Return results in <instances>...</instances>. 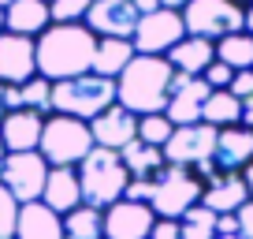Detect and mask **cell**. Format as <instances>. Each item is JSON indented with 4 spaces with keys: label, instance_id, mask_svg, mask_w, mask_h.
Wrapping results in <instances>:
<instances>
[{
    "label": "cell",
    "instance_id": "cell-44",
    "mask_svg": "<svg viewBox=\"0 0 253 239\" xmlns=\"http://www.w3.org/2000/svg\"><path fill=\"white\" fill-rule=\"evenodd\" d=\"M4 112L8 109H4V82H0V116H4Z\"/></svg>",
    "mask_w": 253,
    "mask_h": 239
},
{
    "label": "cell",
    "instance_id": "cell-30",
    "mask_svg": "<svg viewBox=\"0 0 253 239\" xmlns=\"http://www.w3.org/2000/svg\"><path fill=\"white\" fill-rule=\"evenodd\" d=\"M175 123L164 116V112H149V116H138V142L145 146H160L164 150V142L171 138Z\"/></svg>",
    "mask_w": 253,
    "mask_h": 239
},
{
    "label": "cell",
    "instance_id": "cell-7",
    "mask_svg": "<svg viewBox=\"0 0 253 239\" xmlns=\"http://www.w3.org/2000/svg\"><path fill=\"white\" fill-rule=\"evenodd\" d=\"M182 23L186 34L205 41H220L227 34L246 30V8L235 0H190L182 8Z\"/></svg>",
    "mask_w": 253,
    "mask_h": 239
},
{
    "label": "cell",
    "instance_id": "cell-27",
    "mask_svg": "<svg viewBox=\"0 0 253 239\" xmlns=\"http://www.w3.org/2000/svg\"><path fill=\"white\" fill-rule=\"evenodd\" d=\"M216 60H223L231 71H246V67H253V34L238 30V34L220 38V41H216Z\"/></svg>",
    "mask_w": 253,
    "mask_h": 239
},
{
    "label": "cell",
    "instance_id": "cell-20",
    "mask_svg": "<svg viewBox=\"0 0 253 239\" xmlns=\"http://www.w3.org/2000/svg\"><path fill=\"white\" fill-rule=\"evenodd\" d=\"M52 26V11L48 0H15L4 8V30L23 34V38H41Z\"/></svg>",
    "mask_w": 253,
    "mask_h": 239
},
{
    "label": "cell",
    "instance_id": "cell-36",
    "mask_svg": "<svg viewBox=\"0 0 253 239\" xmlns=\"http://www.w3.org/2000/svg\"><path fill=\"white\" fill-rule=\"evenodd\" d=\"M149 239H182V232H179V221H168V217H157V224H153Z\"/></svg>",
    "mask_w": 253,
    "mask_h": 239
},
{
    "label": "cell",
    "instance_id": "cell-15",
    "mask_svg": "<svg viewBox=\"0 0 253 239\" xmlns=\"http://www.w3.org/2000/svg\"><path fill=\"white\" fill-rule=\"evenodd\" d=\"M41 131H45V116L34 112V109H11V112L0 116V142H4L8 153L38 150Z\"/></svg>",
    "mask_w": 253,
    "mask_h": 239
},
{
    "label": "cell",
    "instance_id": "cell-11",
    "mask_svg": "<svg viewBox=\"0 0 253 239\" xmlns=\"http://www.w3.org/2000/svg\"><path fill=\"white\" fill-rule=\"evenodd\" d=\"M209 94H212V86H209L201 75H179L175 71L164 116L171 120L175 127H182V123H201V109H205Z\"/></svg>",
    "mask_w": 253,
    "mask_h": 239
},
{
    "label": "cell",
    "instance_id": "cell-34",
    "mask_svg": "<svg viewBox=\"0 0 253 239\" xmlns=\"http://www.w3.org/2000/svg\"><path fill=\"white\" fill-rule=\"evenodd\" d=\"M231 94L238 97V101H246V97H253V67H246V71H235V79H231Z\"/></svg>",
    "mask_w": 253,
    "mask_h": 239
},
{
    "label": "cell",
    "instance_id": "cell-38",
    "mask_svg": "<svg viewBox=\"0 0 253 239\" xmlns=\"http://www.w3.org/2000/svg\"><path fill=\"white\" fill-rule=\"evenodd\" d=\"M216 236H238V217L235 213H220L216 217Z\"/></svg>",
    "mask_w": 253,
    "mask_h": 239
},
{
    "label": "cell",
    "instance_id": "cell-3",
    "mask_svg": "<svg viewBox=\"0 0 253 239\" xmlns=\"http://www.w3.org/2000/svg\"><path fill=\"white\" fill-rule=\"evenodd\" d=\"M79 183H82V202H86V206L108 209L112 202L123 198L126 183H130V172H126L119 150L93 146V150L79 161Z\"/></svg>",
    "mask_w": 253,
    "mask_h": 239
},
{
    "label": "cell",
    "instance_id": "cell-28",
    "mask_svg": "<svg viewBox=\"0 0 253 239\" xmlns=\"http://www.w3.org/2000/svg\"><path fill=\"white\" fill-rule=\"evenodd\" d=\"M216 217H220V213L205 209L201 202H198L194 209H186V213L179 217V232H182V239H216Z\"/></svg>",
    "mask_w": 253,
    "mask_h": 239
},
{
    "label": "cell",
    "instance_id": "cell-39",
    "mask_svg": "<svg viewBox=\"0 0 253 239\" xmlns=\"http://www.w3.org/2000/svg\"><path fill=\"white\" fill-rule=\"evenodd\" d=\"M130 4L138 8V15H149V11H157V8H160V0H130Z\"/></svg>",
    "mask_w": 253,
    "mask_h": 239
},
{
    "label": "cell",
    "instance_id": "cell-47",
    "mask_svg": "<svg viewBox=\"0 0 253 239\" xmlns=\"http://www.w3.org/2000/svg\"><path fill=\"white\" fill-rule=\"evenodd\" d=\"M216 239H242V236H216Z\"/></svg>",
    "mask_w": 253,
    "mask_h": 239
},
{
    "label": "cell",
    "instance_id": "cell-32",
    "mask_svg": "<svg viewBox=\"0 0 253 239\" xmlns=\"http://www.w3.org/2000/svg\"><path fill=\"white\" fill-rule=\"evenodd\" d=\"M15 224H19V202L0 183V239H15Z\"/></svg>",
    "mask_w": 253,
    "mask_h": 239
},
{
    "label": "cell",
    "instance_id": "cell-40",
    "mask_svg": "<svg viewBox=\"0 0 253 239\" xmlns=\"http://www.w3.org/2000/svg\"><path fill=\"white\" fill-rule=\"evenodd\" d=\"M242 127H253V97L242 101Z\"/></svg>",
    "mask_w": 253,
    "mask_h": 239
},
{
    "label": "cell",
    "instance_id": "cell-49",
    "mask_svg": "<svg viewBox=\"0 0 253 239\" xmlns=\"http://www.w3.org/2000/svg\"><path fill=\"white\" fill-rule=\"evenodd\" d=\"M235 4H253V0H235Z\"/></svg>",
    "mask_w": 253,
    "mask_h": 239
},
{
    "label": "cell",
    "instance_id": "cell-17",
    "mask_svg": "<svg viewBox=\"0 0 253 239\" xmlns=\"http://www.w3.org/2000/svg\"><path fill=\"white\" fill-rule=\"evenodd\" d=\"M253 161V127H220L216 135V153H212V165L216 172H238Z\"/></svg>",
    "mask_w": 253,
    "mask_h": 239
},
{
    "label": "cell",
    "instance_id": "cell-14",
    "mask_svg": "<svg viewBox=\"0 0 253 239\" xmlns=\"http://www.w3.org/2000/svg\"><path fill=\"white\" fill-rule=\"evenodd\" d=\"M138 19L142 15L130 0H93L86 11V26L97 38H134Z\"/></svg>",
    "mask_w": 253,
    "mask_h": 239
},
{
    "label": "cell",
    "instance_id": "cell-26",
    "mask_svg": "<svg viewBox=\"0 0 253 239\" xmlns=\"http://www.w3.org/2000/svg\"><path fill=\"white\" fill-rule=\"evenodd\" d=\"M63 236L67 239H104V209L97 206H75L63 213Z\"/></svg>",
    "mask_w": 253,
    "mask_h": 239
},
{
    "label": "cell",
    "instance_id": "cell-33",
    "mask_svg": "<svg viewBox=\"0 0 253 239\" xmlns=\"http://www.w3.org/2000/svg\"><path fill=\"white\" fill-rule=\"evenodd\" d=\"M201 79H205L212 90H227V86H231V79H235V71H231L223 60H212V64L201 71Z\"/></svg>",
    "mask_w": 253,
    "mask_h": 239
},
{
    "label": "cell",
    "instance_id": "cell-48",
    "mask_svg": "<svg viewBox=\"0 0 253 239\" xmlns=\"http://www.w3.org/2000/svg\"><path fill=\"white\" fill-rule=\"evenodd\" d=\"M0 34H4V11H0Z\"/></svg>",
    "mask_w": 253,
    "mask_h": 239
},
{
    "label": "cell",
    "instance_id": "cell-41",
    "mask_svg": "<svg viewBox=\"0 0 253 239\" xmlns=\"http://www.w3.org/2000/svg\"><path fill=\"white\" fill-rule=\"evenodd\" d=\"M242 179H246V191H250V198H253V161L242 168Z\"/></svg>",
    "mask_w": 253,
    "mask_h": 239
},
{
    "label": "cell",
    "instance_id": "cell-13",
    "mask_svg": "<svg viewBox=\"0 0 253 239\" xmlns=\"http://www.w3.org/2000/svg\"><path fill=\"white\" fill-rule=\"evenodd\" d=\"M34 75H38V38L4 30L0 34V82L23 86Z\"/></svg>",
    "mask_w": 253,
    "mask_h": 239
},
{
    "label": "cell",
    "instance_id": "cell-10",
    "mask_svg": "<svg viewBox=\"0 0 253 239\" xmlns=\"http://www.w3.org/2000/svg\"><path fill=\"white\" fill-rule=\"evenodd\" d=\"M216 135L220 131L209 127V123H182L164 142V161L168 165H182V168H198L201 161H212Z\"/></svg>",
    "mask_w": 253,
    "mask_h": 239
},
{
    "label": "cell",
    "instance_id": "cell-5",
    "mask_svg": "<svg viewBox=\"0 0 253 239\" xmlns=\"http://www.w3.org/2000/svg\"><path fill=\"white\" fill-rule=\"evenodd\" d=\"M93 150V131L86 120L75 116H45V131H41L38 153L48 161V168H79V161Z\"/></svg>",
    "mask_w": 253,
    "mask_h": 239
},
{
    "label": "cell",
    "instance_id": "cell-35",
    "mask_svg": "<svg viewBox=\"0 0 253 239\" xmlns=\"http://www.w3.org/2000/svg\"><path fill=\"white\" fill-rule=\"evenodd\" d=\"M123 198H130V202H149V198H153V179H130V183H126V191H123Z\"/></svg>",
    "mask_w": 253,
    "mask_h": 239
},
{
    "label": "cell",
    "instance_id": "cell-42",
    "mask_svg": "<svg viewBox=\"0 0 253 239\" xmlns=\"http://www.w3.org/2000/svg\"><path fill=\"white\" fill-rule=\"evenodd\" d=\"M190 0H160V8H171V11H182Z\"/></svg>",
    "mask_w": 253,
    "mask_h": 239
},
{
    "label": "cell",
    "instance_id": "cell-29",
    "mask_svg": "<svg viewBox=\"0 0 253 239\" xmlns=\"http://www.w3.org/2000/svg\"><path fill=\"white\" fill-rule=\"evenodd\" d=\"M19 94H23V109H34V112H41V116H52V82H48L45 75L26 79L23 86H19Z\"/></svg>",
    "mask_w": 253,
    "mask_h": 239
},
{
    "label": "cell",
    "instance_id": "cell-18",
    "mask_svg": "<svg viewBox=\"0 0 253 239\" xmlns=\"http://www.w3.org/2000/svg\"><path fill=\"white\" fill-rule=\"evenodd\" d=\"M246 202H250V191H246L242 172H216L201 191V206L212 213H238Z\"/></svg>",
    "mask_w": 253,
    "mask_h": 239
},
{
    "label": "cell",
    "instance_id": "cell-2",
    "mask_svg": "<svg viewBox=\"0 0 253 239\" xmlns=\"http://www.w3.org/2000/svg\"><path fill=\"white\" fill-rule=\"evenodd\" d=\"M171 79H175V67L168 64V56H134L116 79V105H123L134 116L164 112Z\"/></svg>",
    "mask_w": 253,
    "mask_h": 239
},
{
    "label": "cell",
    "instance_id": "cell-4",
    "mask_svg": "<svg viewBox=\"0 0 253 239\" xmlns=\"http://www.w3.org/2000/svg\"><path fill=\"white\" fill-rule=\"evenodd\" d=\"M116 105V79H101V75L86 71L75 79L52 82V112L75 120H97L104 109Z\"/></svg>",
    "mask_w": 253,
    "mask_h": 239
},
{
    "label": "cell",
    "instance_id": "cell-31",
    "mask_svg": "<svg viewBox=\"0 0 253 239\" xmlns=\"http://www.w3.org/2000/svg\"><path fill=\"white\" fill-rule=\"evenodd\" d=\"M93 0H48L52 23H86V11Z\"/></svg>",
    "mask_w": 253,
    "mask_h": 239
},
{
    "label": "cell",
    "instance_id": "cell-24",
    "mask_svg": "<svg viewBox=\"0 0 253 239\" xmlns=\"http://www.w3.org/2000/svg\"><path fill=\"white\" fill-rule=\"evenodd\" d=\"M119 157H123L130 179H157V176L168 168L164 150H160V146H145V142H138V138L126 142L123 150H119Z\"/></svg>",
    "mask_w": 253,
    "mask_h": 239
},
{
    "label": "cell",
    "instance_id": "cell-22",
    "mask_svg": "<svg viewBox=\"0 0 253 239\" xmlns=\"http://www.w3.org/2000/svg\"><path fill=\"white\" fill-rule=\"evenodd\" d=\"M212 60H216V41L194 38V34H186V38H182L179 45H171V53H168V64L179 75H201Z\"/></svg>",
    "mask_w": 253,
    "mask_h": 239
},
{
    "label": "cell",
    "instance_id": "cell-6",
    "mask_svg": "<svg viewBox=\"0 0 253 239\" xmlns=\"http://www.w3.org/2000/svg\"><path fill=\"white\" fill-rule=\"evenodd\" d=\"M201 191H205V179H198L194 168H182V165H168L164 172L153 179V213L168 217V221H179L186 209H194L201 202Z\"/></svg>",
    "mask_w": 253,
    "mask_h": 239
},
{
    "label": "cell",
    "instance_id": "cell-21",
    "mask_svg": "<svg viewBox=\"0 0 253 239\" xmlns=\"http://www.w3.org/2000/svg\"><path fill=\"white\" fill-rule=\"evenodd\" d=\"M41 202L56 213H71L75 206H82V183H79V168H48L45 191H41Z\"/></svg>",
    "mask_w": 253,
    "mask_h": 239
},
{
    "label": "cell",
    "instance_id": "cell-50",
    "mask_svg": "<svg viewBox=\"0 0 253 239\" xmlns=\"http://www.w3.org/2000/svg\"><path fill=\"white\" fill-rule=\"evenodd\" d=\"M63 239H67V236H63Z\"/></svg>",
    "mask_w": 253,
    "mask_h": 239
},
{
    "label": "cell",
    "instance_id": "cell-25",
    "mask_svg": "<svg viewBox=\"0 0 253 239\" xmlns=\"http://www.w3.org/2000/svg\"><path fill=\"white\" fill-rule=\"evenodd\" d=\"M201 123H209V127H216V131L242 123V101H238L231 90H212L205 109H201Z\"/></svg>",
    "mask_w": 253,
    "mask_h": 239
},
{
    "label": "cell",
    "instance_id": "cell-12",
    "mask_svg": "<svg viewBox=\"0 0 253 239\" xmlns=\"http://www.w3.org/2000/svg\"><path fill=\"white\" fill-rule=\"evenodd\" d=\"M157 213L149 202H130L119 198L104 209V239H149Z\"/></svg>",
    "mask_w": 253,
    "mask_h": 239
},
{
    "label": "cell",
    "instance_id": "cell-1",
    "mask_svg": "<svg viewBox=\"0 0 253 239\" xmlns=\"http://www.w3.org/2000/svg\"><path fill=\"white\" fill-rule=\"evenodd\" d=\"M97 34L86 23H52L38 38V75L48 82H63L93 71Z\"/></svg>",
    "mask_w": 253,
    "mask_h": 239
},
{
    "label": "cell",
    "instance_id": "cell-45",
    "mask_svg": "<svg viewBox=\"0 0 253 239\" xmlns=\"http://www.w3.org/2000/svg\"><path fill=\"white\" fill-rule=\"evenodd\" d=\"M4 157H8V150H4V142H0V168H4Z\"/></svg>",
    "mask_w": 253,
    "mask_h": 239
},
{
    "label": "cell",
    "instance_id": "cell-46",
    "mask_svg": "<svg viewBox=\"0 0 253 239\" xmlns=\"http://www.w3.org/2000/svg\"><path fill=\"white\" fill-rule=\"evenodd\" d=\"M8 4H15V0H0V11H4V8H8Z\"/></svg>",
    "mask_w": 253,
    "mask_h": 239
},
{
    "label": "cell",
    "instance_id": "cell-9",
    "mask_svg": "<svg viewBox=\"0 0 253 239\" xmlns=\"http://www.w3.org/2000/svg\"><path fill=\"white\" fill-rule=\"evenodd\" d=\"M48 179V161L38 150H23V153H8L4 168H0V183L15 194V202H38Z\"/></svg>",
    "mask_w": 253,
    "mask_h": 239
},
{
    "label": "cell",
    "instance_id": "cell-37",
    "mask_svg": "<svg viewBox=\"0 0 253 239\" xmlns=\"http://www.w3.org/2000/svg\"><path fill=\"white\" fill-rule=\"evenodd\" d=\"M235 217H238V236H242V239H253V198L246 202Z\"/></svg>",
    "mask_w": 253,
    "mask_h": 239
},
{
    "label": "cell",
    "instance_id": "cell-23",
    "mask_svg": "<svg viewBox=\"0 0 253 239\" xmlns=\"http://www.w3.org/2000/svg\"><path fill=\"white\" fill-rule=\"evenodd\" d=\"M134 41L130 38H97V53H93V75L101 79H119L123 67L134 60Z\"/></svg>",
    "mask_w": 253,
    "mask_h": 239
},
{
    "label": "cell",
    "instance_id": "cell-8",
    "mask_svg": "<svg viewBox=\"0 0 253 239\" xmlns=\"http://www.w3.org/2000/svg\"><path fill=\"white\" fill-rule=\"evenodd\" d=\"M186 38V23H182V11L171 8H157L149 15L138 19V30H134V53L138 56H168L171 45Z\"/></svg>",
    "mask_w": 253,
    "mask_h": 239
},
{
    "label": "cell",
    "instance_id": "cell-19",
    "mask_svg": "<svg viewBox=\"0 0 253 239\" xmlns=\"http://www.w3.org/2000/svg\"><path fill=\"white\" fill-rule=\"evenodd\" d=\"M15 239H63V217L48 209L45 202H23L19 206Z\"/></svg>",
    "mask_w": 253,
    "mask_h": 239
},
{
    "label": "cell",
    "instance_id": "cell-16",
    "mask_svg": "<svg viewBox=\"0 0 253 239\" xmlns=\"http://www.w3.org/2000/svg\"><path fill=\"white\" fill-rule=\"evenodd\" d=\"M89 131H93V146L123 150L126 142L138 138V116L126 112L123 105H112V109H104L97 120H89Z\"/></svg>",
    "mask_w": 253,
    "mask_h": 239
},
{
    "label": "cell",
    "instance_id": "cell-43",
    "mask_svg": "<svg viewBox=\"0 0 253 239\" xmlns=\"http://www.w3.org/2000/svg\"><path fill=\"white\" fill-rule=\"evenodd\" d=\"M246 30L253 34V4H250V8H246Z\"/></svg>",
    "mask_w": 253,
    "mask_h": 239
}]
</instances>
